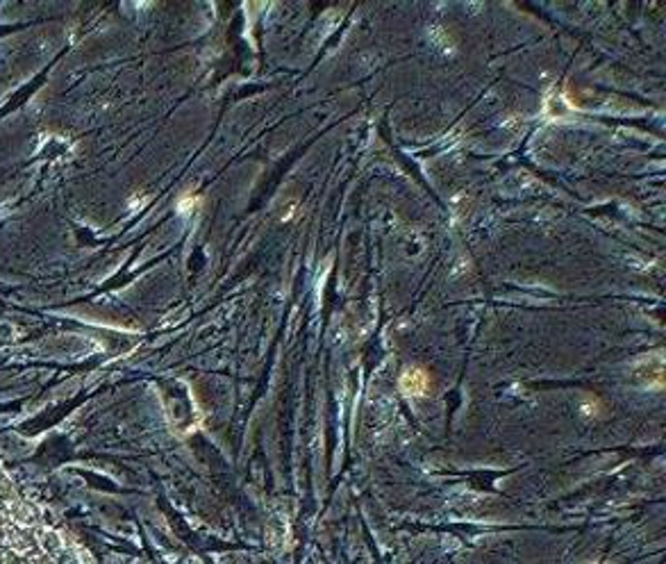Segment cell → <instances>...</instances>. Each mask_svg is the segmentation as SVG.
I'll return each instance as SVG.
<instances>
[{"label": "cell", "mask_w": 666, "mask_h": 564, "mask_svg": "<svg viewBox=\"0 0 666 564\" xmlns=\"http://www.w3.org/2000/svg\"><path fill=\"white\" fill-rule=\"evenodd\" d=\"M428 376H425L423 368H407L400 378V389L405 396H423L428 392Z\"/></svg>", "instance_id": "cell-1"}]
</instances>
